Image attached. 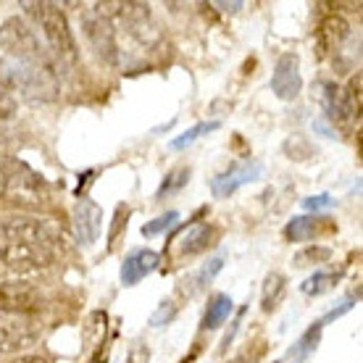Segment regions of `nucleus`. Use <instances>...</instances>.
Wrapping results in <instances>:
<instances>
[{"instance_id":"nucleus-1","label":"nucleus","mask_w":363,"mask_h":363,"mask_svg":"<svg viewBox=\"0 0 363 363\" xmlns=\"http://www.w3.org/2000/svg\"><path fill=\"white\" fill-rule=\"evenodd\" d=\"M21 9L35 18L43 35L48 40V48L64 66H74L79 61V50H77V40L69 27V18L61 11L58 3H21Z\"/></svg>"},{"instance_id":"nucleus-2","label":"nucleus","mask_w":363,"mask_h":363,"mask_svg":"<svg viewBox=\"0 0 363 363\" xmlns=\"http://www.w3.org/2000/svg\"><path fill=\"white\" fill-rule=\"evenodd\" d=\"M0 195L27 208L45 206L48 200L45 182L40 179V174L32 172L27 164L6 158V155L0 158Z\"/></svg>"},{"instance_id":"nucleus-3","label":"nucleus","mask_w":363,"mask_h":363,"mask_svg":"<svg viewBox=\"0 0 363 363\" xmlns=\"http://www.w3.org/2000/svg\"><path fill=\"white\" fill-rule=\"evenodd\" d=\"M3 240L13 242H27V245H40L48 250H64L69 242L66 229L53 221V218H35V216H6L0 224Z\"/></svg>"},{"instance_id":"nucleus-4","label":"nucleus","mask_w":363,"mask_h":363,"mask_svg":"<svg viewBox=\"0 0 363 363\" xmlns=\"http://www.w3.org/2000/svg\"><path fill=\"white\" fill-rule=\"evenodd\" d=\"M0 48L16 61V64L27 66H48L53 69L50 55L45 53V48L40 45L35 29L29 27L21 16H11L0 24Z\"/></svg>"},{"instance_id":"nucleus-5","label":"nucleus","mask_w":363,"mask_h":363,"mask_svg":"<svg viewBox=\"0 0 363 363\" xmlns=\"http://www.w3.org/2000/svg\"><path fill=\"white\" fill-rule=\"evenodd\" d=\"M79 18H82V35L90 43L92 50H95V55H98L100 61H106V64H116L118 45H116V29H113V24L106 16H100L92 6L82 9Z\"/></svg>"},{"instance_id":"nucleus-6","label":"nucleus","mask_w":363,"mask_h":363,"mask_svg":"<svg viewBox=\"0 0 363 363\" xmlns=\"http://www.w3.org/2000/svg\"><path fill=\"white\" fill-rule=\"evenodd\" d=\"M55 253L48 247L27 245V242H13V240H0V264L18 274L40 272L53 266Z\"/></svg>"},{"instance_id":"nucleus-7","label":"nucleus","mask_w":363,"mask_h":363,"mask_svg":"<svg viewBox=\"0 0 363 363\" xmlns=\"http://www.w3.org/2000/svg\"><path fill=\"white\" fill-rule=\"evenodd\" d=\"M43 292L37 290L32 281L9 279L0 281V311L3 313H16V316H32L43 308Z\"/></svg>"},{"instance_id":"nucleus-8","label":"nucleus","mask_w":363,"mask_h":363,"mask_svg":"<svg viewBox=\"0 0 363 363\" xmlns=\"http://www.w3.org/2000/svg\"><path fill=\"white\" fill-rule=\"evenodd\" d=\"M40 340V327L29 316L0 313V353H24Z\"/></svg>"},{"instance_id":"nucleus-9","label":"nucleus","mask_w":363,"mask_h":363,"mask_svg":"<svg viewBox=\"0 0 363 363\" xmlns=\"http://www.w3.org/2000/svg\"><path fill=\"white\" fill-rule=\"evenodd\" d=\"M261 174H264V164H261V161H242V164H235V166H229L227 172L216 174V177L211 179V192H213L216 198H229V195H235L242 184H250V182L261 179Z\"/></svg>"},{"instance_id":"nucleus-10","label":"nucleus","mask_w":363,"mask_h":363,"mask_svg":"<svg viewBox=\"0 0 363 363\" xmlns=\"http://www.w3.org/2000/svg\"><path fill=\"white\" fill-rule=\"evenodd\" d=\"M303 90V77H300V58L295 53L279 55L272 74V92L279 100H295Z\"/></svg>"},{"instance_id":"nucleus-11","label":"nucleus","mask_w":363,"mask_h":363,"mask_svg":"<svg viewBox=\"0 0 363 363\" xmlns=\"http://www.w3.org/2000/svg\"><path fill=\"white\" fill-rule=\"evenodd\" d=\"M100 227H103V208L90 198L77 200V206H74V232H77V242L82 247H92L98 242Z\"/></svg>"},{"instance_id":"nucleus-12","label":"nucleus","mask_w":363,"mask_h":363,"mask_svg":"<svg viewBox=\"0 0 363 363\" xmlns=\"http://www.w3.org/2000/svg\"><path fill=\"white\" fill-rule=\"evenodd\" d=\"M350 35V24L345 21V16L340 13H327L321 18V24L316 29V58L324 61L327 55H332L337 48L345 43V37Z\"/></svg>"},{"instance_id":"nucleus-13","label":"nucleus","mask_w":363,"mask_h":363,"mask_svg":"<svg viewBox=\"0 0 363 363\" xmlns=\"http://www.w3.org/2000/svg\"><path fill=\"white\" fill-rule=\"evenodd\" d=\"M161 266V255L155 250H147V247H137L124 258L121 264V284L124 287H135L137 281H143L145 277L155 272Z\"/></svg>"},{"instance_id":"nucleus-14","label":"nucleus","mask_w":363,"mask_h":363,"mask_svg":"<svg viewBox=\"0 0 363 363\" xmlns=\"http://www.w3.org/2000/svg\"><path fill=\"white\" fill-rule=\"evenodd\" d=\"M216 240H218L216 227L198 221V224H192V227H187L182 232V237L177 240V250H179V255H198L216 245Z\"/></svg>"},{"instance_id":"nucleus-15","label":"nucleus","mask_w":363,"mask_h":363,"mask_svg":"<svg viewBox=\"0 0 363 363\" xmlns=\"http://www.w3.org/2000/svg\"><path fill=\"white\" fill-rule=\"evenodd\" d=\"M335 229V224L332 221H327V218L321 216H295L284 227V237L290 240V242H308V240H316V237L327 235V232H332Z\"/></svg>"},{"instance_id":"nucleus-16","label":"nucleus","mask_w":363,"mask_h":363,"mask_svg":"<svg viewBox=\"0 0 363 363\" xmlns=\"http://www.w3.org/2000/svg\"><path fill=\"white\" fill-rule=\"evenodd\" d=\"M324 103H327V116L332 118V121H337V124H342V127H347L350 121H358V116H355L353 106H350V100H347L345 90L342 87H337V84H324Z\"/></svg>"},{"instance_id":"nucleus-17","label":"nucleus","mask_w":363,"mask_h":363,"mask_svg":"<svg viewBox=\"0 0 363 363\" xmlns=\"http://www.w3.org/2000/svg\"><path fill=\"white\" fill-rule=\"evenodd\" d=\"M232 308H235V303H232V298H229V295H224V292L213 295V298H211V303H208V308H206V313H203L200 329H203V332H213V329H218L229 318Z\"/></svg>"},{"instance_id":"nucleus-18","label":"nucleus","mask_w":363,"mask_h":363,"mask_svg":"<svg viewBox=\"0 0 363 363\" xmlns=\"http://www.w3.org/2000/svg\"><path fill=\"white\" fill-rule=\"evenodd\" d=\"M106 332H108V313L106 311H92L87 313L82 324V342L87 350H95V347L106 345Z\"/></svg>"},{"instance_id":"nucleus-19","label":"nucleus","mask_w":363,"mask_h":363,"mask_svg":"<svg viewBox=\"0 0 363 363\" xmlns=\"http://www.w3.org/2000/svg\"><path fill=\"white\" fill-rule=\"evenodd\" d=\"M321 332H324V324H321V321H313V327L306 329V332H303V337H300L298 342L292 345L290 361L292 363H306V361H308L311 355L316 353L318 342H321Z\"/></svg>"},{"instance_id":"nucleus-20","label":"nucleus","mask_w":363,"mask_h":363,"mask_svg":"<svg viewBox=\"0 0 363 363\" xmlns=\"http://www.w3.org/2000/svg\"><path fill=\"white\" fill-rule=\"evenodd\" d=\"M284 292H287V279L277 272L269 274L264 281V290H261V308H264L266 313H274V311L281 306Z\"/></svg>"},{"instance_id":"nucleus-21","label":"nucleus","mask_w":363,"mask_h":363,"mask_svg":"<svg viewBox=\"0 0 363 363\" xmlns=\"http://www.w3.org/2000/svg\"><path fill=\"white\" fill-rule=\"evenodd\" d=\"M281 153L287 155L290 161H298V164H303V161H311V158H316L318 150H316V145L311 143L308 137L292 135V137H287V140L281 143Z\"/></svg>"},{"instance_id":"nucleus-22","label":"nucleus","mask_w":363,"mask_h":363,"mask_svg":"<svg viewBox=\"0 0 363 363\" xmlns=\"http://www.w3.org/2000/svg\"><path fill=\"white\" fill-rule=\"evenodd\" d=\"M337 284V274L332 272H316L313 277H308V279L300 284V290L306 292V295H324V292H329L332 287Z\"/></svg>"},{"instance_id":"nucleus-23","label":"nucleus","mask_w":363,"mask_h":363,"mask_svg":"<svg viewBox=\"0 0 363 363\" xmlns=\"http://www.w3.org/2000/svg\"><path fill=\"white\" fill-rule=\"evenodd\" d=\"M190 182V169L187 166H179V169H174V172L166 174V179L161 182V187H158V192H155V198L161 200L166 198V195H174V192H179L184 184Z\"/></svg>"},{"instance_id":"nucleus-24","label":"nucleus","mask_w":363,"mask_h":363,"mask_svg":"<svg viewBox=\"0 0 363 363\" xmlns=\"http://www.w3.org/2000/svg\"><path fill=\"white\" fill-rule=\"evenodd\" d=\"M213 129H218V121H200V124H195L192 129H187L184 135L174 137L172 143H169V147H172V150H182V147L192 145L198 137H203L206 132H213Z\"/></svg>"},{"instance_id":"nucleus-25","label":"nucleus","mask_w":363,"mask_h":363,"mask_svg":"<svg viewBox=\"0 0 363 363\" xmlns=\"http://www.w3.org/2000/svg\"><path fill=\"white\" fill-rule=\"evenodd\" d=\"M329 258H332V247H327V245H308V247H303V250L295 255V266L327 264Z\"/></svg>"},{"instance_id":"nucleus-26","label":"nucleus","mask_w":363,"mask_h":363,"mask_svg":"<svg viewBox=\"0 0 363 363\" xmlns=\"http://www.w3.org/2000/svg\"><path fill=\"white\" fill-rule=\"evenodd\" d=\"M177 218H179V213H177V211H169V213H164V216L147 221V224H143V237L164 235V232H169V229L177 224Z\"/></svg>"},{"instance_id":"nucleus-27","label":"nucleus","mask_w":363,"mask_h":363,"mask_svg":"<svg viewBox=\"0 0 363 363\" xmlns=\"http://www.w3.org/2000/svg\"><path fill=\"white\" fill-rule=\"evenodd\" d=\"M177 311H179V306H177L174 300H164V303L153 311V316H150V327H166V324H172L174 316H177Z\"/></svg>"},{"instance_id":"nucleus-28","label":"nucleus","mask_w":363,"mask_h":363,"mask_svg":"<svg viewBox=\"0 0 363 363\" xmlns=\"http://www.w3.org/2000/svg\"><path fill=\"white\" fill-rule=\"evenodd\" d=\"M129 213H132V208H129V206H118V208H116L113 224H111V229H108V247L116 245V240H118V235H121V229H127Z\"/></svg>"},{"instance_id":"nucleus-29","label":"nucleus","mask_w":363,"mask_h":363,"mask_svg":"<svg viewBox=\"0 0 363 363\" xmlns=\"http://www.w3.org/2000/svg\"><path fill=\"white\" fill-rule=\"evenodd\" d=\"M361 72H355L353 77H350V82H347V87H345V95H347V100H350V106H353V111H355V116L361 118Z\"/></svg>"},{"instance_id":"nucleus-30","label":"nucleus","mask_w":363,"mask_h":363,"mask_svg":"<svg viewBox=\"0 0 363 363\" xmlns=\"http://www.w3.org/2000/svg\"><path fill=\"white\" fill-rule=\"evenodd\" d=\"M224 269V258H213V261H208V264L200 269L198 274V287H206V284H211L213 281V277H216L218 272Z\"/></svg>"},{"instance_id":"nucleus-31","label":"nucleus","mask_w":363,"mask_h":363,"mask_svg":"<svg viewBox=\"0 0 363 363\" xmlns=\"http://www.w3.org/2000/svg\"><path fill=\"white\" fill-rule=\"evenodd\" d=\"M13 111H16V98L0 84V121H6V118L13 116Z\"/></svg>"},{"instance_id":"nucleus-32","label":"nucleus","mask_w":363,"mask_h":363,"mask_svg":"<svg viewBox=\"0 0 363 363\" xmlns=\"http://www.w3.org/2000/svg\"><path fill=\"white\" fill-rule=\"evenodd\" d=\"M127 363H150V347H147L143 340H137L135 345L129 347Z\"/></svg>"},{"instance_id":"nucleus-33","label":"nucleus","mask_w":363,"mask_h":363,"mask_svg":"<svg viewBox=\"0 0 363 363\" xmlns=\"http://www.w3.org/2000/svg\"><path fill=\"white\" fill-rule=\"evenodd\" d=\"M303 206H306L308 211L329 208V206H332V198H329V195H313V198H306V200H303Z\"/></svg>"},{"instance_id":"nucleus-34","label":"nucleus","mask_w":363,"mask_h":363,"mask_svg":"<svg viewBox=\"0 0 363 363\" xmlns=\"http://www.w3.org/2000/svg\"><path fill=\"white\" fill-rule=\"evenodd\" d=\"M353 306H355L353 300H345V303H342V306H340V308L329 311L327 316H324V318H318V321H321V324H329V321H335V318H340V316H342V313H345V311H350V308H353Z\"/></svg>"},{"instance_id":"nucleus-35","label":"nucleus","mask_w":363,"mask_h":363,"mask_svg":"<svg viewBox=\"0 0 363 363\" xmlns=\"http://www.w3.org/2000/svg\"><path fill=\"white\" fill-rule=\"evenodd\" d=\"M11 363H50L45 358V355H37V353H24V355H18L16 361H11Z\"/></svg>"},{"instance_id":"nucleus-36","label":"nucleus","mask_w":363,"mask_h":363,"mask_svg":"<svg viewBox=\"0 0 363 363\" xmlns=\"http://www.w3.org/2000/svg\"><path fill=\"white\" fill-rule=\"evenodd\" d=\"M108 361V347H95V353L90 355V358H87V363H106Z\"/></svg>"},{"instance_id":"nucleus-37","label":"nucleus","mask_w":363,"mask_h":363,"mask_svg":"<svg viewBox=\"0 0 363 363\" xmlns=\"http://www.w3.org/2000/svg\"><path fill=\"white\" fill-rule=\"evenodd\" d=\"M216 6L221 11H229V13H235V11H240L242 6H245V3H240V0H237V3H216Z\"/></svg>"},{"instance_id":"nucleus-38","label":"nucleus","mask_w":363,"mask_h":363,"mask_svg":"<svg viewBox=\"0 0 363 363\" xmlns=\"http://www.w3.org/2000/svg\"><path fill=\"white\" fill-rule=\"evenodd\" d=\"M3 153H6V137L0 135V158H3Z\"/></svg>"},{"instance_id":"nucleus-39","label":"nucleus","mask_w":363,"mask_h":363,"mask_svg":"<svg viewBox=\"0 0 363 363\" xmlns=\"http://www.w3.org/2000/svg\"><path fill=\"white\" fill-rule=\"evenodd\" d=\"M182 363H190V361H182Z\"/></svg>"}]
</instances>
